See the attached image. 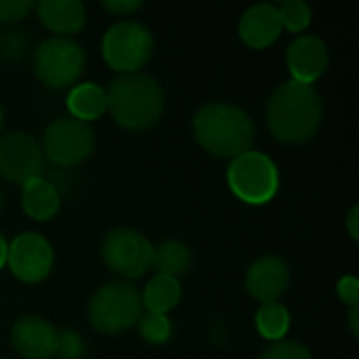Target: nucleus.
I'll use <instances>...</instances> for the list:
<instances>
[{
	"instance_id": "nucleus-1",
	"label": "nucleus",
	"mask_w": 359,
	"mask_h": 359,
	"mask_svg": "<svg viewBox=\"0 0 359 359\" xmlns=\"http://www.w3.org/2000/svg\"><path fill=\"white\" fill-rule=\"evenodd\" d=\"M324 101L311 84L288 80L267 101V126L282 143H305L322 126Z\"/></svg>"
},
{
	"instance_id": "nucleus-2",
	"label": "nucleus",
	"mask_w": 359,
	"mask_h": 359,
	"mask_svg": "<svg viewBox=\"0 0 359 359\" xmlns=\"http://www.w3.org/2000/svg\"><path fill=\"white\" fill-rule=\"evenodd\" d=\"M196 141L219 158H238L250 151L255 141V122L238 105L215 101L206 103L194 118Z\"/></svg>"
},
{
	"instance_id": "nucleus-3",
	"label": "nucleus",
	"mask_w": 359,
	"mask_h": 359,
	"mask_svg": "<svg viewBox=\"0 0 359 359\" xmlns=\"http://www.w3.org/2000/svg\"><path fill=\"white\" fill-rule=\"evenodd\" d=\"M105 99L114 120L128 130L154 126L164 109V90L160 82L141 72L114 78L105 90Z\"/></svg>"
},
{
	"instance_id": "nucleus-4",
	"label": "nucleus",
	"mask_w": 359,
	"mask_h": 359,
	"mask_svg": "<svg viewBox=\"0 0 359 359\" xmlns=\"http://www.w3.org/2000/svg\"><path fill=\"white\" fill-rule=\"evenodd\" d=\"M139 290L128 282H109L101 286L88 301V320L103 334H118L143 316Z\"/></svg>"
},
{
	"instance_id": "nucleus-5",
	"label": "nucleus",
	"mask_w": 359,
	"mask_h": 359,
	"mask_svg": "<svg viewBox=\"0 0 359 359\" xmlns=\"http://www.w3.org/2000/svg\"><path fill=\"white\" fill-rule=\"evenodd\" d=\"M227 183L231 191L246 204H267L280 187V172L276 162L261 151H246L231 160L227 168Z\"/></svg>"
},
{
	"instance_id": "nucleus-6",
	"label": "nucleus",
	"mask_w": 359,
	"mask_h": 359,
	"mask_svg": "<svg viewBox=\"0 0 359 359\" xmlns=\"http://www.w3.org/2000/svg\"><path fill=\"white\" fill-rule=\"evenodd\" d=\"M101 50L109 67L122 74H133L149 61L154 53V36L137 21H120L103 36Z\"/></svg>"
},
{
	"instance_id": "nucleus-7",
	"label": "nucleus",
	"mask_w": 359,
	"mask_h": 359,
	"mask_svg": "<svg viewBox=\"0 0 359 359\" xmlns=\"http://www.w3.org/2000/svg\"><path fill=\"white\" fill-rule=\"evenodd\" d=\"M82 46L65 36L44 40L34 53V72L50 88H65L74 84L84 69Z\"/></svg>"
},
{
	"instance_id": "nucleus-8",
	"label": "nucleus",
	"mask_w": 359,
	"mask_h": 359,
	"mask_svg": "<svg viewBox=\"0 0 359 359\" xmlns=\"http://www.w3.org/2000/svg\"><path fill=\"white\" fill-rule=\"evenodd\" d=\"M103 263L122 278H139L151 267L154 246L135 229H111L101 242Z\"/></svg>"
},
{
	"instance_id": "nucleus-9",
	"label": "nucleus",
	"mask_w": 359,
	"mask_h": 359,
	"mask_svg": "<svg viewBox=\"0 0 359 359\" xmlns=\"http://www.w3.org/2000/svg\"><path fill=\"white\" fill-rule=\"evenodd\" d=\"M93 147V128L76 118H59L50 122L42 137V154L59 166L80 164L90 156Z\"/></svg>"
},
{
	"instance_id": "nucleus-10",
	"label": "nucleus",
	"mask_w": 359,
	"mask_h": 359,
	"mask_svg": "<svg viewBox=\"0 0 359 359\" xmlns=\"http://www.w3.org/2000/svg\"><path fill=\"white\" fill-rule=\"evenodd\" d=\"M44 175V154L40 143L27 133L0 137V177L8 183L25 185Z\"/></svg>"
},
{
	"instance_id": "nucleus-11",
	"label": "nucleus",
	"mask_w": 359,
	"mask_h": 359,
	"mask_svg": "<svg viewBox=\"0 0 359 359\" xmlns=\"http://www.w3.org/2000/svg\"><path fill=\"white\" fill-rule=\"evenodd\" d=\"M6 263L15 278L25 284H36L44 280L53 267V248L38 233H19L8 244Z\"/></svg>"
},
{
	"instance_id": "nucleus-12",
	"label": "nucleus",
	"mask_w": 359,
	"mask_h": 359,
	"mask_svg": "<svg viewBox=\"0 0 359 359\" xmlns=\"http://www.w3.org/2000/svg\"><path fill=\"white\" fill-rule=\"evenodd\" d=\"M290 284L288 265L273 255H265L257 259L246 273V290L252 299L267 303H278V299L286 292Z\"/></svg>"
},
{
	"instance_id": "nucleus-13",
	"label": "nucleus",
	"mask_w": 359,
	"mask_h": 359,
	"mask_svg": "<svg viewBox=\"0 0 359 359\" xmlns=\"http://www.w3.org/2000/svg\"><path fill=\"white\" fill-rule=\"evenodd\" d=\"M57 328L38 316H25L15 322L11 341L19 355L25 359H48L55 353Z\"/></svg>"
},
{
	"instance_id": "nucleus-14",
	"label": "nucleus",
	"mask_w": 359,
	"mask_h": 359,
	"mask_svg": "<svg viewBox=\"0 0 359 359\" xmlns=\"http://www.w3.org/2000/svg\"><path fill=\"white\" fill-rule=\"evenodd\" d=\"M286 59L294 82L313 84L328 67V46L316 36H299L288 46Z\"/></svg>"
},
{
	"instance_id": "nucleus-15",
	"label": "nucleus",
	"mask_w": 359,
	"mask_h": 359,
	"mask_svg": "<svg viewBox=\"0 0 359 359\" xmlns=\"http://www.w3.org/2000/svg\"><path fill=\"white\" fill-rule=\"evenodd\" d=\"M282 34V23L278 15V6L263 2L250 6L242 21H240V38L250 46V48H267L273 44Z\"/></svg>"
},
{
	"instance_id": "nucleus-16",
	"label": "nucleus",
	"mask_w": 359,
	"mask_h": 359,
	"mask_svg": "<svg viewBox=\"0 0 359 359\" xmlns=\"http://www.w3.org/2000/svg\"><path fill=\"white\" fill-rule=\"evenodd\" d=\"M36 8L40 21L57 34H74L86 21V11L80 0H44Z\"/></svg>"
},
{
	"instance_id": "nucleus-17",
	"label": "nucleus",
	"mask_w": 359,
	"mask_h": 359,
	"mask_svg": "<svg viewBox=\"0 0 359 359\" xmlns=\"http://www.w3.org/2000/svg\"><path fill=\"white\" fill-rule=\"evenodd\" d=\"M21 206L25 215L34 221H48L59 210V189L44 177L34 179L23 185Z\"/></svg>"
},
{
	"instance_id": "nucleus-18",
	"label": "nucleus",
	"mask_w": 359,
	"mask_h": 359,
	"mask_svg": "<svg viewBox=\"0 0 359 359\" xmlns=\"http://www.w3.org/2000/svg\"><path fill=\"white\" fill-rule=\"evenodd\" d=\"M67 109H69L72 118L88 124L90 120H97L107 111L105 90L95 82L78 84L67 95Z\"/></svg>"
},
{
	"instance_id": "nucleus-19",
	"label": "nucleus",
	"mask_w": 359,
	"mask_h": 359,
	"mask_svg": "<svg viewBox=\"0 0 359 359\" xmlns=\"http://www.w3.org/2000/svg\"><path fill=\"white\" fill-rule=\"evenodd\" d=\"M141 301H143V305L147 307L149 313H162V316H166L181 301V284L175 278L156 276L145 286Z\"/></svg>"
},
{
	"instance_id": "nucleus-20",
	"label": "nucleus",
	"mask_w": 359,
	"mask_h": 359,
	"mask_svg": "<svg viewBox=\"0 0 359 359\" xmlns=\"http://www.w3.org/2000/svg\"><path fill=\"white\" fill-rule=\"evenodd\" d=\"M151 265L156 267L158 276H168L177 280L179 276L187 273L191 265V250L179 240H168L154 248Z\"/></svg>"
},
{
	"instance_id": "nucleus-21",
	"label": "nucleus",
	"mask_w": 359,
	"mask_h": 359,
	"mask_svg": "<svg viewBox=\"0 0 359 359\" xmlns=\"http://www.w3.org/2000/svg\"><path fill=\"white\" fill-rule=\"evenodd\" d=\"M257 330L267 341H282L290 330V313L280 303H267L257 311Z\"/></svg>"
},
{
	"instance_id": "nucleus-22",
	"label": "nucleus",
	"mask_w": 359,
	"mask_h": 359,
	"mask_svg": "<svg viewBox=\"0 0 359 359\" xmlns=\"http://www.w3.org/2000/svg\"><path fill=\"white\" fill-rule=\"evenodd\" d=\"M139 334L149 345H162L172 334V324L162 313H145L139 318Z\"/></svg>"
},
{
	"instance_id": "nucleus-23",
	"label": "nucleus",
	"mask_w": 359,
	"mask_h": 359,
	"mask_svg": "<svg viewBox=\"0 0 359 359\" xmlns=\"http://www.w3.org/2000/svg\"><path fill=\"white\" fill-rule=\"evenodd\" d=\"M280 23L282 27L290 32H303L311 23V8L303 0H288L282 6H278Z\"/></svg>"
},
{
	"instance_id": "nucleus-24",
	"label": "nucleus",
	"mask_w": 359,
	"mask_h": 359,
	"mask_svg": "<svg viewBox=\"0 0 359 359\" xmlns=\"http://www.w3.org/2000/svg\"><path fill=\"white\" fill-rule=\"evenodd\" d=\"M29 48V38L21 29H4L0 32V59L19 61Z\"/></svg>"
},
{
	"instance_id": "nucleus-25",
	"label": "nucleus",
	"mask_w": 359,
	"mask_h": 359,
	"mask_svg": "<svg viewBox=\"0 0 359 359\" xmlns=\"http://www.w3.org/2000/svg\"><path fill=\"white\" fill-rule=\"evenodd\" d=\"M82 353H84V343L78 332L63 330L57 334V345H55V353H53V355H57V359H80Z\"/></svg>"
},
{
	"instance_id": "nucleus-26",
	"label": "nucleus",
	"mask_w": 359,
	"mask_h": 359,
	"mask_svg": "<svg viewBox=\"0 0 359 359\" xmlns=\"http://www.w3.org/2000/svg\"><path fill=\"white\" fill-rule=\"evenodd\" d=\"M259 359H311V353L305 345L292 341H280L263 351Z\"/></svg>"
},
{
	"instance_id": "nucleus-27",
	"label": "nucleus",
	"mask_w": 359,
	"mask_h": 359,
	"mask_svg": "<svg viewBox=\"0 0 359 359\" xmlns=\"http://www.w3.org/2000/svg\"><path fill=\"white\" fill-rule=\"evenodd\" d=\"M34 6L32 0H0V23H15L27 17Z\"/></svg>"
},
{
	"instance_id": "nucleus-28",
	"label": "nucleus",
	"mask_w": 359,
	"mask_h": 359,
	"mask_svg": "<svg viewBox=\"0 0 359 359\" xmlns=\"http://www.w3.org/2000/svg\"><path fill=\"white\" fill-rule=\"evenodd\" d=\"M337 290H339V297H341L343 303H347L349 307H358L359 280L355 276H345V278L339 282Z\"/></svg>"
},
{
	"instance_id": "nucleus-29",
	"label": "nucleus",
	"mask_w": 359,
	"mask_h": 359,
	"mask_svg": "<svg viewBox=\"0 0 359 359\" xmlns=\"http://www.w3.org/2000/svg\"><path fill=\"white\" fill-rule=\"evenodd\" d=\"M103 6L114 15H130V13L139 11L143 4L141 2H130V0H111V2H103Z\"/></svg>"
},
{
	"instance_id": "nucleus-30",
	"label": "nucleus",
	"mask_w": 359,
	"mask_h": 359,
	"mask_svg": "<svg viewBox=\"0 0 359 359\" xmlns=\"http://www.w3.org/2000/svg\"><path fill=\"white\" fill-rule=\"evenodd\" d=\"M358 223H359V208H351V212H349V217H347V229H349V236L353 238V240H358L359 238V229H358Z\"/></svg>"
},
{
	"instance_id": "nucleus-31",
	"label": "nucleus",
	"mask_w": 359,
	"mask_h": 359,
	"mask_svg": "<svg viewBox=\"0 0 359 359\" xmlns=\"http://www.w3.org/2000/svg\"><path fill=\"white\" fill-rule=\"evenodd\" d=\"M359 311L358 307H351V311H349V326H351V334L358 339L359 337Z\"/></svg>"
},
{
	"instance_id": "nucleus-32",
	"label": "nucleus",
	"mask_w": 359,
	"mask_h": 359,
	"mask_svg": "<svg viewBox=\"0 0 359 359\" xmlns=\"http://www.w3.org/2000/svg\"><path fill=\"white\" fill-rule=\"evenodd\" d=\"M6 257H8V244H6V240L2 238V233H0V269L6 265Z\"/></svg>"
},
{
	"instance_id": "nucleus-33",
	"label": "nucleus",
	"mask_w": 359,
	"mask_h": 359,
	"mask_svg": "<svg viewBox=\"0 0 359 359\" xmlns=\"http://www.w3.org/2000/svg\"><path fill=\"white\" fill-rule=\"evenodd\" d=\"M2 122H4V111H2V105H0V128H2Z\"/></svg>"
},
{
	"instance_id": "nucleus-34",
	"label": "nucleus",
	"mask_w": 359,
	"mask_h": 359,
	"mask_svg": "<svg viewBox=\"0 0 359 359\" xmlns=\"http://www.w3.org/2000/svg\"><path fill=\"white\" fill-rule=\"evenodd\" d=\"M0 206H2V191H0Z\"/></svg>"
}]
</instances>
